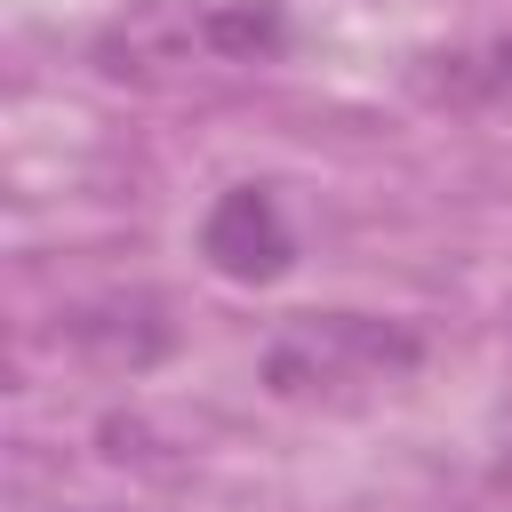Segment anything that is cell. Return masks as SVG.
Instances as JSON below:
<instances>
[{
	"label": "cell",
	"mask_w": 512,
	"mask_h": 512,
	"mask_svg": "<svg viewBox=\"0 0 512 512\" xmlns=\"http://www.w3.org/2000/svg\"><path fill=\"white\" fill-rule=\"evenodd\" d=\"M424 360V336L408 320H376V312H296L288 328H272L256 376L280 400H344V392H376L400 384Z\"/></svg>",
	"instance_id": "1"
},
{
	"label": "cell",
	"mask_w": 512,
	"mask_h": 512,
	"mask_svg": "<svg viewBox=\"0 0 512 512\" xmlns=\"http://www.w3.org/2000/svg\"><path fill=\"white\" fill-rule=\"evenodd\" d=\"M280 48V0H136L104 24V72H168V64H256Z\"/></svg>",
	"instance_id": "2"
},
{
	"label": "cell",
	"mask_w": 512,
	"mask_h": 512,
	"mask_svg": "<svg viewBox=\"0 0 512 512\" xmlns=\"http://www.w3.org/2000/svg\"><path fill=\"white\" fill-rule=\"evenodd\" d=\"M200 256L224 272V280H280L296 264V240H288V216L264 184H232L208 216H200Z\"/></svg>",
	"instance_id": "3"
},
{
	"label": "cell",
	"mask_w": 512,
	"mask_h": 512,
	"mask_svg": "<svg viewBox=\"0 0 512 512\" xmlns=\"http://www.w3.org/2000/svg\"><path fill=\"white\" fill-rule=\"evenodd\" d=\"M56 336H64L80 360H96V368H128V376L152 368V360L176 344L160 296H96V304H72V312H56Z\"/></svg>",
	"instance_id": "4"
},
{
	"label": "cell",
	"mask_w": 512,
	"mask_h": 512,
	"mask_svg": "<svg viewBox=\"0 0 512 512\" xmlns=\"http://www.w3.org/2000/svg\"><path fill=\"white\" fill-rule=\"evenodd\" d=\"M416 88H424L432 104H512V32H496V40H464V48L424 56Z\"/></svg>",
	"instance_id": "5"
},
{
	"label": "cell",
	"mask_w": 512,
	"mask_h": 512,
	"mask_svg": "<svg viewBox=\"0 0 512 512\" xmlns=\"http://www.w3.org/2000/svg\"><path fill=\"white\" fill-rule=\"evenodd\" d=\"M496 480H504V488H512V456H504V464H496Z\"/></svg>",
	"instance_id": "6"
}]
</instances>
